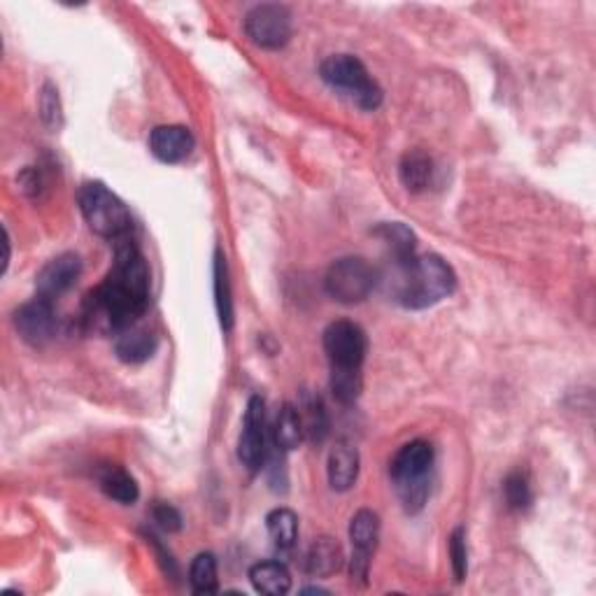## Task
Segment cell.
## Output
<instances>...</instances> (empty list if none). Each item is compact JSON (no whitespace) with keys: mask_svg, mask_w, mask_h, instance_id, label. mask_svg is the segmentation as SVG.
Listing matches in <instances>:
<instances>
[{"mask_svg":"<svg viewBox=\"0 0 596 596\" xmlns=\"http://www.w3.org/2000/svg\"><path fill=\"white\" fill-rule=\"evenodd\" d=\"M250 583L259 594L285 596L292 590V576L280 562H259L250 569Z\"/></svg>","mask_w":596,"mask_h":596,"instance_id":"ffe728a7","label":"cell"},{"mask_svg":"<svg viewBox=\"0 0 596 596\" xmlns=\"http://www.w3.org/2000/svg\"><path fill=\"white\" fill-rule=\"evenodd\" d=\"M450 559H452V571L454 578L464 580L468 573V548H466V531L464 527H457L450 536Z\"/></svg>","mask_w":596,"mask_h":596,"instance_id":"4316f807","label":"cell"},{"mask_svg":"<svg viewBox=\"0 0 596 596\" xmlns=\"http://www.w3.org/2000/svg\"><path fill=\"white\" fill-rule=\"evenodd\" d=\"M149 305V266L131 236L117 240L115 264L101 287L84 301V322L101 333H119L136 324Z\"/></svg>","mask_w":596,"mask_h":596,"instance_id":"6da1fadb","label":"cell"},{"mask_svg":"<svg viewBox=\"0 0 596 596\" xmlns=\"http://www.w3.org/2000/svg\"><path fill=\"white\" fill-rule=\"evenodd\" d=\"M82 278V259L73 252L59 254L38 273L35 280V289H38L40 298L47 301H56V298L70 292L77 285V280Z\"/></svg>","mask_w":596,"mask_h":596,"instance_id":"8fae6325","label":"cell"},{"mask_svg":"<svg viewBox=\"0 0 596 596\" xmlns=\"http://www.w3.org/2000/svg\"><path fill=\"white\" fill-rule=\"evenodd\" d=\"M373 233L389 247V254H392L394 264H406V261H413L417 257V238L406 224L401 222L380 224Z\"/></svg>","mask_w":596,"mask_h":596,"instance_id":"d6986e66","label":"cell"},{"mask_svg":"<svg viewBox=\"0 0 596 596\" xmlns=\"http://www.w3.org/2000/svg\"><path fill=\"white\" fill-rule=\"evenodd\" d=\"M152 517L163 531H168V534H175V531L182 529L180 510H177L175 506H170V503H156L152 510Z\"/></svg>","mask_w":596,"mask_h":596,"instance_id":"f1b7e54d","label":"cell"},{"mask_svg":"<svg viewBox=\"0 0 596 596\" xmlns=\"http://www.w3.org/2000/svg\"><path fill=\"white\" fill-rule=\"evenodd\" d=\"M156 350H159V338L149 329H140L136 324L119 333L115 340V352L124 364H143V361L154 357Z\"/></svg>","mask_w":596,"mask_h":596,"instance_id":"5bb4252c","label":"cell"},{"mask_svg":"<svg viewBox=\"0 0 596 596\" xmlns=\"http://www.w3.org/2000/svg\"><path fill=\"white\" fill-rule=\"evenodd\" d=\"M245 33L257 47L280 49L292 38V12L287 5L264 3L245 17Z\"/></svg>","mask_w":596,"mask_h":596,"instance_id":"ba28073f","label":"cell"},{"mask_svg":"<svg viewBox=\"0 0 596 596\" xmlns=\"http://www.w3.org/2000/svg\"><path fill=\"white\" fill-rule=\"evenodd\" d=\"M319 77L329 84L331 89L357 103L361 110H375L382 103V89L378 82L368 75L364 63L352 54H333L322 61Z\"/></svg>","mask_w":596,"mask_h":596,"instance_id":"5b68a950","label":"cell"},{"mask_svg":"<svg viewBox=\"0 0 596 596\" xmlns=\"http://www.w3.org/2000/svg\"><path fill=\"white\" fill-rule=\"evenodd\" d=\"M215 301L219 312V324H222L224 333L233 329V298H231V285H229V268H226V259L222 250L215 254Z\"/></svg>","mask_w":596,"mask_h":596,"instance_id":"cb8c5ba5","label":"cell"},{"mask_svg":"<svg viewBox=\"0 0 596 596\" xmlns=\"http://www.w3.org/2000/svg\"><path fill=\"white\" fill-rule=\"evenodd\" d=\"M98 485L108 499L122 503V506H133L140 496V487L133 475L122 466H103L98 471Z\"/></svg>","mask_w":596,"mask_h":596,"instance_id":"2e32d148","label":"cell"},{"mask_svg":"<svg viewBox=\"0 0 596 596\" xmlns=\"http://www.w3.org/2000/svg\"><path fill=\"white\" fill-rule=\"evenodd\" d=\"M77 201H80V210L84 219H87L89 229L98 233L101 238L115 240L117 243V240L131 236L133 217L129 208L103 182L84 184Z\"/></svg>","mask_w":596,"mask_h":596,"instance_id":"277c9868","label":"cell"},{"mask_svg":"<svg viewBox=\"0 0 596 596\" xmlns=\"http://www.w3.org/2000/svg\"><path fill=\"white\" fill-rule=\"evenodd\" d=\"M375 271L368 266L366 259L361 257H345L338 259L336 264L326 273L324 287L333 301L354 305L366 301L375 287Z\"/></svg>","mask_w":596,"mask_h":596,"instance_id":"52a82bcc","label":"cell"},{"mask_svg":"<svg viewBox=\"0 0 596 596\" xmlns=\"http://www.w3.org/2000/svg\"><path fill=\"white\" fill-rule=\"evenodd\" d=\"M40 112L42 119L49 129H59L61 126V101H59V91H56L52 84H45L42 89V98H40Z\"/></svg>","mask_w":596,"mask_h":596,"instance_id":"83f0119b","label":"cell"},{"mask_svg":"<svg viewBox=\"0 0 596 596\" xmlns=\"http://www.w3.org/2000/svg\"><path fill=\"white\" fill-rule=\"evenodd\" d=\"M194 147L196 138L187 126H156V129L149 133V152L163 163H180L189 159Z\"/></svg>","mask_w":596,"mask_h":596,"instance_id":"7c38bea8","label":"cell"},{"mask_svg":"<svg viewBox=\"0 0 596 596\" xmlns=\"http://www.w3.org/2000/svg\"><path fill=\"white\" fill-rule=\"evenodd\" d=\"M189 585L194 594H215L219 590L217 559L212 552H201L189 566Z\"/></svg>","mask_w":596,"mask_h":596,"instance_id":"d4e9b609","label":"cell"},{"mask_svg":"<svg viewBox=\"0 0 596 596\" xmlns=\"http://www.w3.org/2000/svg\"><path fill=\"white\" fill-rule=\"evenodd\" d=\"M503 496L510 510H527L534 501V489H531V480L524 471H513L503 480Z\"/></svg>","mask_w":596,"mask_h":596,"instance_id":"484cf974","label":"cell"},{"mask_svg":"<svg viewBox=\"0 0 596 596\" xmlns=\"http://www.w3.org/2000/svg\"><path fill=\"white\" fill-rule=\"evenodd\" d=\"M298 417H301L303 427V438L310 443H322L326 436H329V413H326L324 401L319 399L317 394L303 392L301 401H298Z\"/></svg>","mask_w":596,"mask_h":596,"instance_id":"e0dca14e","label":"cell"},{"mask_svg":"<svg viewBox=\"0 0 596 596\" xmlns=\"http://www.w3.org/2000/svg\"><path fill=\"white\" fill-rule=\"evenodd\" d=\"M329 485L336 492H347L359 478V450L352 443L340 441L329 454Z\"/></svg>","mask_w":596,"mask_h":596,"instance_id":"4fadbf2b","label":"cell"},{"mask_svg":"<svg viewBox=\"0 0 596 596\" xmlns=\"http://www.w3.org/2000/svg\"><path fill=\"white\" fill-rule=\"evenodd\" d=\"M266 403L261 396H252L247 403L243 434L238 441V459L250 473H257L264 468L268 447H266Z\"/></svg>","mask_w":596,"mask_h":596,"instance_id":"9c48e42d","label":"cell"},{"mask_svg":"<svg viewBox=\"0 0 596 596\" xmlns=\"http://www.w3.org/2000/svg\"><path fill=\"white\" fill-rule=\"evenodd\" d=\"M368 350L366 333L350 319H338L326 326L324 352L329 357L331 373H361Z\"/></svg>","mask_w":596,"mask_h":596,"instance_id":"8992f818","label":"cell"},{"mask_svg":"<svg viewBox=\"0 0 596 596\" xmlns=\"http://www.w3.org/2000/svg\"><path fill=\"white\" fill-rule=\"evenodd\" d=\"M303 443V427L301 417H298V410L292 403H285L280 408L278 417H275L273 424V447L280 452H292L298 445Z\"/></svg>","mask_w":596,"mask_h":596,"instance_id":"44dd1931","label":"cell"},{"mask_svg":"<svg viewBox=\"0 0 596 596\" xmlns=\"http://www.w3.org/2000/svg\"><path fill=\"white\" fill-rule=\"evenodd\" d=\"M266 529L280 552H289L298 541V517L289 508L271 510L266 517Z\"/></svg>","mask_w":596,"mask_h":596,"instance_id":"603a6c76","label":"cell"},{"mask_svg":"<svg viewBox=\"0 0 596 596\" xmlns=\"http://www.w3.org/2000/svg\"><path fill=\"white\" fill-rule=\"evenodd\" d=\"M340 569H343V548L336 538H315L305 552V571L315 578H329Z\"/></svg>","mask_w":596,"mask_h":596,"instance_id":"9a60e30c","label":"cell"},{"mask_svg":"<svg viewBox=\"0 0 596 596\" xmlns=\"http://www.w3.org/2000/svg\"><path fill=\"white\" fill-rule=\"evenodd\" d=\"M147 543H149V545H152V548L156 550V555H159V557H161V559H159V562H161V569H163V571H166L170 578H175V576H177V566H175V562H173V557H170V555H168V552H166V550H163L159 543H156V538H154V536H149V538H147Z\"/></svg>","mask_w":596,"mask_h":596,"instance_id":"f546056e","label":"cell"},{"mask_svg":"<svg viewBox=\"0 0 596 596\" xmlns=\"http://www.w3.org/2000/svg\"><path fill=\"white\" fill-rule=\"evenodd\" d=\"M399 175L403 187L417 194V191H424L431 184V177H434V161H431L429 154L415 149V152H408L401 159Z\"/></svg>","mask_w":596,"mask_h":596,"instance_id":"7402d4cb","label":"cell"},{"mask_svg":"<svg viewBox=\"0 0 596 596\" xmlns=\"http://www.w3.org/2000/svg\"><path fill=\"white\" fill-rule=\"evenodd\" d=\"M14 329L21 336V340L33 347L47 345L56 336V312L54 303L47 298L35 296L33 301L21 305L14 312Z\"/></svg>","mask_w":596,"mask_h":596,"instance_id":"30bf717a","label":"cell"},{"mask_svg":"<svg viewBox=\"0 0 596 596\" xmlns=\"http://www.w3.org/2000/svg\"><path fill=\"white\" fill-rule=\"evenodd\" d=\"M350 541H352V555L371 559L380 541V517L373 510H359L354 513L350 522Z\"/></svg>","mask_w":596,"mask_h":596,"instance_id":"ac0fdd59","label":"cell"},{"mask_svg":"<svg viewBox=\"0 0 596 596\" xmlns=\"http://www.w3.org/2000/svg\"><path fill=\"white\" fill-rule=\"evenodd\" d=\"M389 285H392L394 298L403 308L424 310L454 294L457 275L438 254H424V257H415L406 264H394L392 261Z\"/></svg>","mask_w":596,"mask_h":596,"instance_id":"7a4b0ae2","label":"cell"},{"mask_svg":"<svg viewBox=\"0 0 596 596\" xmlns=\"http://www.w3.org/2000/svg\"><path fill=\"white\" fill-rule=\"evenodd\" d=\"M434 445L427 441H410L394 454L389 464L394 489L406 513L415 515L424 508L431 492V471H434Z\"/></svg>","mask_w":596,"mask_h":596,"instance_id":"3957f363","label":"cell"}]
</instances>
